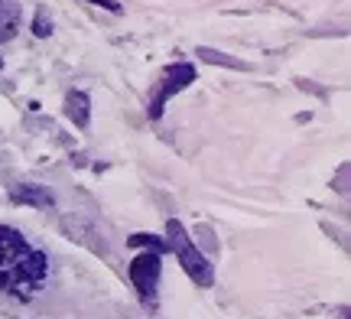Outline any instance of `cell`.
<instances>
[{
  "label": "cell",
  "instance_id": "4",
  "mask_svg": "<svg viewBox=\"0 0 351 319\" xmlns=\"http://www.w3.org/2000/svg\"><path fill=\"white\" fill-rule=\"evenodd\" d=\"M192 82H195V65H189V62L169 65V69L163 72V78H160V85H156V95L150 98V117L153 121H160V117H163L166 102L173 98L176 91L189 88Z\"/></svg>",
  "mask_w": 351,
  "mask_h": 319
},
{
  "label": "cell",
  "instance_id": "1",
  "mask_svg": "<svg viewBox=\"0 0 351 319\" xmlns=\"http://www.w3.org/2000/svg\"><path fill=\"white\" fill-rule=\"evenodd\" d=\"M49 257L23 238V231L0 225V294L29 303L46 287Z\"/></svg>",
  "mask_w": 351,
  "mask_h": 319
},
{
  "label": "cell",
  "instance_id": "11",
  "mask_svg": "<svg viewBox=\"0 0 351 319\" xmlns=\"http://www.w3.org/2000/svg\"><path fill=\"white\" fill-rule=\"evenodd\" d=\"M88 3H98V7H104V10L121 13V3H117V0H88Z\"/></svg>",
  "mask_w": 351,
  "mask_h": 319
},
{
  "label": "cell",
  "instance_id": "12",
  "mask_svg": "<svg viewBox=\"0 0 351 319\" xmlns=\"http://www.w3.org/2000/svg\"><path fill=\"white\" fill-rule=\"evenodd\" d=\"M0 69H3V59H0Z\"/></svg>",
  "mask_w": 351,
  "mask_h": 319
},
{
  "label": "cell",
  "instance_id": "10",
  "mask_svg": "<svg viewBox=\"0 0 351 319\" xmlns=\"http://www.w3.org/2000/svg\"><path fill=\"white\" fill-rule=\"evenodd\" d=\"M33 33H36L39 39H46L52 33V20L46 16V10H36V16H33Z\"/></svg>",
  "mask_w": 351,
  "mask_h": 319
},
{
  "label": "cell",
  "instance_id": "8",
  "mask_svg": "<svg viewBox=\"0 0 351 319\" xmlns=\"http://www.w3.org/2000/svg\"><path fill=\"white\" fill-rule=\"evenodd\" d=\"M127 244H130V248H147V251H156V255L166 251V241L153 238V235H134V238H127Z\"/></svg>",
  "mask_w": 351,
  "mask_h": 319
},
{
  "label": "cell",
  "instance_id": "9",
  "mask_svg": "<svg viewBox=\"0 0 351 319\" xmlns=\"http://www.w3.org/2000/svg\"><path fill=\"white\" fill-rule=\"evenodd\" d=\"M199 56H205V59H208V62H218V65H234V69H247V65H244V62H238V59H228L225 52L205 49V46H202V49H199Z\"/></svg>",
  "mask_w": 351,
  "mask_h": 319
},
{
  "label": "cell",
  "instance_id": "3",
  "mask_svg": "<svg viewBox=\"0 0 351 319\" xmlns=\"http://www.w3.org/2000/svg\"><path fill=\"white\" fill-rule=\"evenodd\" d=\"M160 274H163V261L156 251H140L134 261H130V283L140 294L143 303H153L156 300V287H160Z\"/></svg>",
  "mask_w": 351,
  "mask_h": 319
},
{
  "label": "cell",
  "instance_id": "5",
  "mask_svg": "<svg viewBox=\"0 0 351 319\" xmlns=\"http://www.w3.org/2000/svg\"><path fill=\"white\" fill-rule=\"evenodd\" d=\"M10 199L16 205H33V209H49L56 196L49 186H36V182H23V186H10Z\"/></svg>",
  "mask_w": 351,
  "mask_h": 319
},
{
  "label": "cell",
  "instance_id": "6",
  "mask_svg": "<svg viewBox=\"0 0 351 319\" xmlns=\"http://www.w3.org/2000/svg\"><path fill=\"white\" fill-rule=\"evenodd\" d=\"M20 3L16 0H0V43H10L16 33H20Z\"/></svg>",
  "mask_w": 351,
  "mask_h": 319
},
{
  "label": "cell",
  "instance_id": "2",
  "mask_svg": "<svg viewBox=\"0 0 351 319\" xmlns=\"http://www.w3.org/2000/svg\"><path fill=\"white\" fill-rule=\"evenodd\" d=\"M163 241H166V248L176 255L179 268L192 277V283H199V287H212V283H215L212 264H208V257H205L199 248L192 244L189 231L182 228V222H176V218H169V222H166V238H163Z\"/></svg>",
  "mask_w": 351,
  "mask_h": 319
},
{
  "label": "cell",
  "instance_id": "7",
  "mask_svg": "<svg viewBox=\"0 0 351 319\" xmlns=\"http://www.w3.org/2000/svg\"><path fill=\"white\" fill-rule=\"evenodd\" d=\"M65 117H69L75 128H88V121H91V102H88L85 91L65 95Z\"/></svg>",
  "mask_w": 351,
  "mask_h": 319
}]
</instances>
